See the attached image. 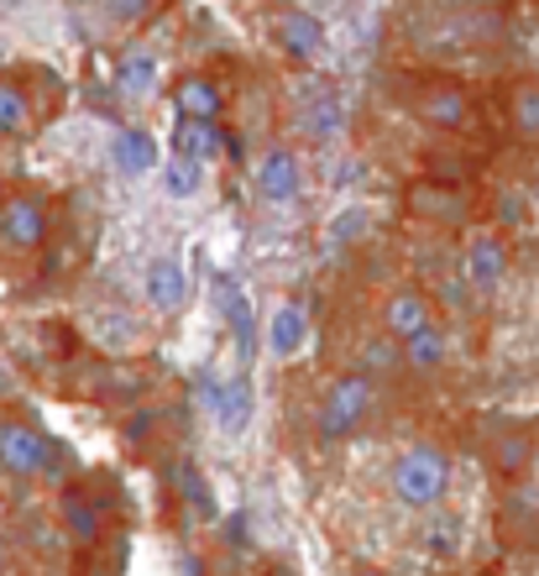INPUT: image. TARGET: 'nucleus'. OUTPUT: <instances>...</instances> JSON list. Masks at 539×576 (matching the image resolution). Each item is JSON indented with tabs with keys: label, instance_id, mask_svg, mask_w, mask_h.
<instances>
[{
	"label": "nucleus",
	"instance_id": "nucleus-1",
	"mask_svg": "<svg viewBox=\"0 0 539 576\" xmlns=\"http://www.w3.org/2000/svg\"><path fill=\"white\" fill-rule=\"evenodd\" d=\"M450 487V457L440 446H409L393 461V498L403 508H435Z\"/></svg>",
	"mask_w": 539,
	"mask_h": 576
},
{
	"label": "nucleus",
	"instance_id": "nucleus-2",
	"mask_svg": "<svg viewBox=\"0 0 539 576\" xmlns=\"http://www.w3.org/2000/svg\"><path fill=\"white\" fill-rule=\"evenodd\" d=\"M367 408H372V378L367 372H341L325 388V399H320L314 430H320V440H341V435H352L367 419Z\"/></svg>",
	"mask_w": 539,
	"mask_h": 576
},
{
	"label": "nucleus",
	"instance_id": "nucleus-3",
	"mask_svg": "<svg viewBox=\"0 0 539 576\" xmlns=\"http://www.w3.org/2000/svg\"><path fill=\"white\" fill-rule=\"evenodd\" d=\"M47 457H53V446L26 419H0V466L11 477H37L47 466Z\"/></svg>",
	"mask_w": 539,
	"mask_h": 576
},
{
	"label": "nucleus",
	"instance_id": "nucleus-4",
	"mask_svg": "<svg viewBox=\"0 0 539 576\" xmlns=\"http://www.w3.org/2000/svg\"><path fill=\"white\" fill-rule=\"evenodd\" d=\"M0 241H5L11 252H32V246H43L47 241L43 199H32V194H5V205H0Z\"/></svg>",
	"mask_w": 539,
	"mask_h": 576
},
{
	"label": "nucleus",
	"instance_id": "nucleus-5",
	"mask_svg": "<svg viewBox=\"0 0 539 576\" xmlns=\"http://www.w3.org/2000/svg\"><path fill=\"white\" fill-rule=\"evenodd\" d=\"M508 278V241L497 231H482V237L467 241V284L477 293H497Z\"/></svg>",
	"mask_w": 539,
	"mask_h": 576
},
{
	"label": "nucleus",
	"instance_id": "nucleus-6",
	"mask_svg": "<svg viewBox=\"0 0 539 576\" xmlns=\"http://www.w3.org/2000/svg\"><path fill=\"white\" fill-rule=\"evenodd\" d=\"M429 325H435V310H429V299H424L420 288H399V293L382 304V331H388L393 346L414 341L420 331H429Z\"/></svg>",
	"mask_w": 539,
	"mask_h": 576
},
{
	"label": "nucleus",
	"instance_id": "nucleus-7",
	"mask_svg": "<svg viewBox=\"0 0 539 576\" xmlns=\"http://www.w3.org/2000/svg\"><path fill=\"white\" fill-rule=\"evenodd\" d=\"M305 189V169H299V152H288V147H273L267 158L257 163V194L267 205H288V199H299Z\"/></svg>",
	"mask_w": 539,
	"mask_h": 576
},
{
	"label": "nucleus",
	"instance_id": "nucleus-8",
	"mask_svg": "<svg viewBox=\"0 0 539 576\" xmlns=\"http://www.w3.org/2000/svg\"><path fill=\"white\" fill-rule=\"evenodd\" d=\"M184 299H188L184 263H173V257H152V263H147V304L173 314V310H184Z\"/></svg>",
	"mask_w": 539,
	"mask_h": 576
},
{
	"label": "nucleus",
	"instance_id": "nucleus-9",
	"mask_svg": "<svg viewBox=\"0 0 539 576\" xmlns=\"http://www.w3.org/2000/svg\"><path fill=\"white\" fill-rule=\"evenodd\" d=\"M273 37H278V48L288 58H309V53H320V43H325V26H320V16H309V11H278L273 16Z\"/></svg>",
	"mask_w": 539,
	"mask_h": 576
},
{
	"label": "nucleus",
	"instance_id": "nucleus-10",
	"mask_svg": "<svg viewBox=\"0 0 539 576\" xmlns=\"http://www.w3.org/2000/svg\"><path fill=\"white\" fill-rule=\"evenodd\" d=\"M309 341V320L299 304H278V310L267 314V352L273 357H299Z\"/></svg>",
	"mask_w": 539,
	"mask_h": 576
},
{
	"label": "nucleus",
	"instance_id": "nucleus-11",
	"mask_svg": "<svg viewBox=\"0 0 539 576\" xmlns=\"http://www.w3.org/2000/svg\"><path fill=\"white\" fill-rule=\"evenodd\" d=\"M420 111L429 126H440V131H467L471 126V100L456 90V84H435L429 95L420 100Z\"/></svg>",
	"mask_w": 539,
	"mask_h": 576
},
{
	"label": "nucleus",
	"instance_id": "nucleus-12",
	"mask_svg": "<svg viewBox=\"0 0 539 576\" xmlns=\"http://www.w3.org/2000/svg\"><path fill=\"white\" fill-rule=\"evenodd\" d=\"M409 210L424 220H467V194L461 189H440V184H420V189H409Z\"/></svg>",
	"mask_w": 539,
	"mask_h": 576
},
{
	"label": "nucleus",
	"instance_id": "nucleus-13",
	"mask_svg": "<svg viewBox=\"0 0 539 576\" xmlns=\"http://www.w3.org/2000/svg\"><path fill=\"white\" fill-rule=\"evenodd\" d=\"M111 158H116L121 173H147L158 163V142H152V131L126 126V131H116V142H111Z\"/></svg>",
	"mask_w": 539,
	"mask_h": 576
},
{
	"label": "nucleus",
	"instance_id": "nucleus-14",
	"mask_svg": "<svg viewBox=\"0 0 539 576\" xmlns=\"http://www.w3.org/2000/svg\"><path fill=\"white\" fill-rule=\"evenodd\" d=\"M32 120H37L32 95H26L16 79L0 73V137H22V131H32Z\"/></svg>",
	"mask_w": 539,
	"mask_h": 576
},
{
	"label": "nucleus",
	"instance_id": "nucleus-15",
	"mask_svg": "<svg viewBox=\"0 0 539 576\" xmlns=\"http://www.w3.org/2000/svg\"><path fill=\"white\" fill-rule=\"evenodd\" d=\"M215 299H220L226 325H231L236 346H241V361H246V357H252V304H246V293H241L231 278H220V284H215Z\"/></svg>",
	"mask_w": 539,
	"mask_h": 576
},
{
	"label": "nucleus",
	"instance_id": "nucleus-16",
	"mask_svg": "<svg viewBox=\"0 0 539 576\" xmlns=\"http://www.w3.org/2000/svg\"><path fill=\"white\" fill-rule=\"evenodd\" d=\"M450 357V336L440 331V325H429V331H420L414 341H403V361H409V372H440Z\"/></svg>",
	"mask_w": 539,
	"mask_h": 576
},
{
	"label": "nucleus",
	"instance_id": "nucleus-17",
	"mask_svg": "<svg viewBox=\"0 0 539 576\" xmlns=\"http://www.w3.org/2000/svg\"><path fill=\"white\" fill-rule=\"evenodd\" d=\"M215 419H220V430L226 435H241L252 425V383L246 378H236V383L220 388V399H215Z\"/></svg>",
	"mask_w": 539,
	"mask_h": 576
},
{
	"label": "nucleus",
	"instance_id": "nucleus-18",
	"mask_svg": "<svg viewBox=\"0 0 539 576\" xmlns=\"http://www.w3.org/2000/svg\"><path fill=\"white\" fill-rule=\"evenodd\" d=\"M179 158L184 163H199V158H215L220 147H226V137L215 131V120H188V116H179Z\"/></svg>",
	"mask_w": 539,
	"mask_h": 576
},
{
	"label": "nucleus",
	"instance_id": "nucleus-19",
	"mask_svg": "<svg viewBox=\"0 0 539 576\" xmlns=\"http://www.w3.org/2000/svg\"><path fill=\"white\" fill-rule=\"evenodd\" d=\"M58 514H64V525H69L73 540H84V545L100 540V508H94L84 493H73V487H69V493L58 498Z\"/></svg>",
	"mask_w": 539,
	"mask_h": 576
},
{
	"label": "nucleus",
	"instance_id": "nucleus-20",
	"mask_svg": "<svg viewBox=\"0 0 539 576\" xmlns=\"http://www.w3.org/2000/svg\"><path fill=\"white\" fill-rule=\"evenodd\" d=\"M116 79H121V90H126V95H147V90L158 84V58H152L147 48H131L126 58H121Z\"/></svg>",
	"mask_w": 539,
	"mask_h": 576
},
{
	"label": "nucleus",
	"instance_id": "nucleus-21",
	"mask_svg": "<svg viewBox=\"0 0 539 576\" xmlns=\"http://www.w3.org/2000/svg\"><path fill=\"white\" fill-rule=\"evenodd\" d=\"M179 111L188 120H215L220 116V90H215L210 79H184V90H179Z\"/></svg>",
	"mask_w": 539,
	"mask_h": 576
},
{
	"label": "nucleus",
	"instance_id": "nucleus-22",
	"mask_svg": "<svg viewBox=\"0 0 539 576\" xmlns=\"http://www.w3.org/2000/svg\"><path fill=\"white\" fill-rule=\"evenodd\" d=\"M424 551L435 555V561H450V555L461 551V529H456V519H435V525H424Z\"/></svg>",
	"mask_w": 539,
	"mask_h": 576
},
{
	"label": "nucleus",
	"instance_id": "nucleus-23",
	"mask_svg": "<svg viewBox=\"0 0 539 576\" xmlns=\"http://www.w3.org/2000/svg\"><path fill=\"white\" fill-rule=\"evenodd\" d=\"M514 126L524 137H539V84H518L514 90Z\"/></svg>",
	"mask_w": 539,
	"mask_h": 576
},
{
	"label": "nucleus",
	"instance_id": "nucleus-24",
	"mask_svg": "<svg viewBox=\"0 0 539 576\" xmlns=\"http://www.w3.org/2000/svg\"><path fill=\"white\" fill-rule=\"evenodd\" d=\"M163 189L173 194V199H194V189H199V163L173 158V163L163 169Z\"/></svg>",
	"mask_w": 539,
	"mask_h": 576
},
{
	"label": "nucleus",
	"instance_id": "nucleus-25",
	"mask_svg": "<svg viewBox=\"0 0 539 576\" xmlns=\"http://www.w3.org/2000/svg\"><path fill=\"white\" fill-rule=\"evenodd\" d=\"M173 482H179V498H184V504H194L205 519H210L215 504H210V487H205V477H199L194 466H179V472H173Z\"/></svg>",
	"mask_w": 539,
	"mask_h": 576
},
{
	"label": "nucleus",
	"instance_id": "nucleus-26",
	"mask_svg": "<svg viewBox=\"0 0 539 576\" xmlns=\"http://www.w3.org/2000/svg\"><path fill=\"white\" fill-rule=\"evenodd\" d=\"M105 11H111L116 22H141V16L152 11V0H105Z\"/></svg>",
	"mask_w": 539,
	"mask_h": 576
},
{
	"label": "nucleus",
	"instance_id": "nucleus-27",
	"mask_svg": "<svg viewBox=\"0 0 539 576\" xmlns=\"http://www.w3.org/2000/svg\"><path fill=\"white\" fill-rule=\"evenodd\" d=\"M362 226H367V216H362V210H346V216L330 226V241H335V246H346V241H356L352 231H362Z\"/></svg>",
	"mask_w": 539,
	"mask_h": 576
},
{
	"label": "nucleus",
	"instance_id": "nucleus-28",
	"mask_svg": "<svg viewBox=\"0 0 539 576\" xmlns=\"http://www.w3.org/2000/svg\"><path fill=\"white\" fill-rule=\"evenodd\" d=\"M226 540H231V545H246V519H231V525H226Z\"/></svg>",
	"mask_w": 539,
	"mask_h": 576
},
{
	"label": "nucleus",
	"instance_id": "nucleus-29",
	"mask_svg": "<svg viewBox=\"0 0 539 576\" xmlns=\"http://www.w3.org/2000/svg\"><path fill=\"white\" fill-rule=\"evenodd\" d=\"M0 572H5V540H0Z\"/></svg>",
	"mask_w": 539,
	"mask_h": 576
},
{
	"label": "nucleus",
	"instance_id": "nucleus-30",
	"mask_svg": "<svg viewBox=\"0 0 539 576\" xmlns=\"http://www.w3.org/2000/svg\"><path fill=\"white\" fill-rule=\"evenodd\" d=\"M535 199H539V173H535Z\"/></svg>",
	"mask_w": 539,
	"mask_h": 576
},
{
	"label": "nucleus",
	"instance_id": "nucleus-31",
	"mask_svg": "<svg viewBox=\"0 0 539 576\" xmlns=\"http://www.w3.org/2000/svg\"><path fill=\"white\" fill-rule=\"evenodd\" d=\"M0 205H5V184H0Z\"/></svg>",
	"mask_w": 539,
	"mask_h": 576
},
{
	"label": "nucleus",
	"instance_id": "nucleus-32",
	"mask_svg": "<svg viewBox=\"0 0 539 576\" xmlns=\"http://www.w3.org/2000/svg\"><path fill=\"white\" fill-rule=\"evenodd\" d=\"M356 576H377V572H356Z\"/></svg>",
	"mask_w": 539,
	"mask_h": 576
}]
</instances>
